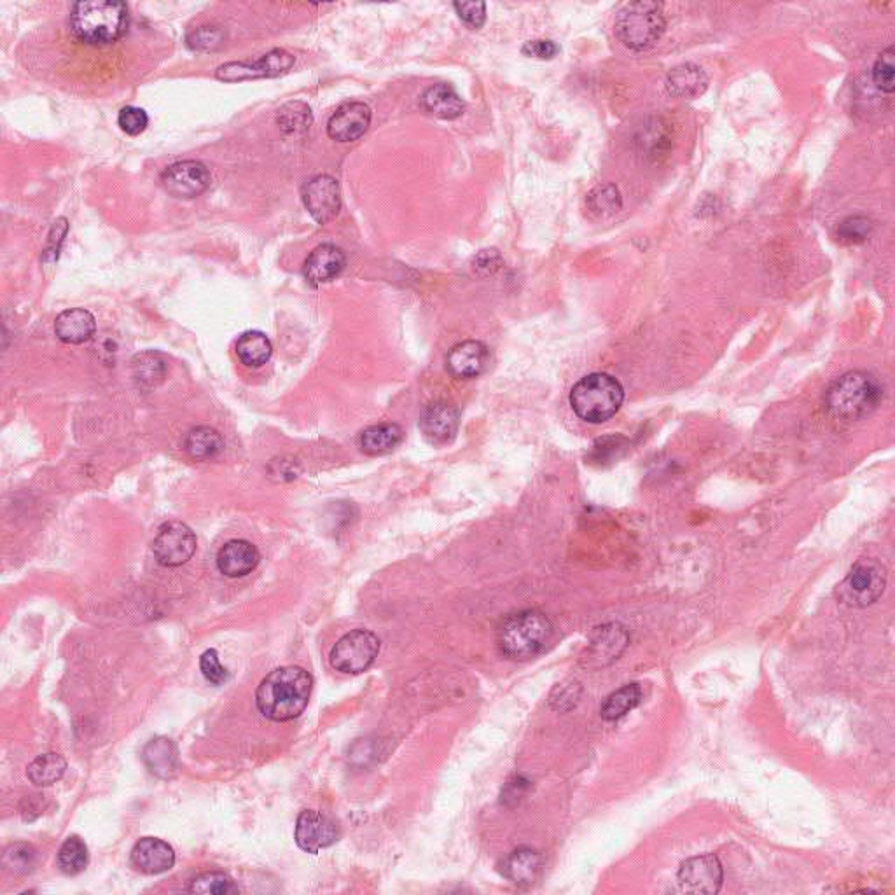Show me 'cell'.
<instances>
[{
  "instance_id": "obj_1",
  "label": "cell",
  "mask_w": 895,
  "mask_h": 895,
  "mask_svg": "<svg viewBox=\"0 0 895 895\" xmlns=\"http://www.w3.org/2000/svg\"><path fill=\"white\" fill-rule=\"evenodd\" d=\"M312 689V675L305 668H277L268 673L257 687V710L270 721H292L303 714Z\"/></svg>"
},
{
  "instance_id": "obj_2",
  "label": "cell",
  "mask_w": 895,
  "mask_h": 895,
  "mask_svg": "<svg viewBox=\"0 0 895 895\" xmlns=\"http://www.w3.org/2000/svg\"><path fill=\"white\" fill-rule=\"evenodd\" d=\"M130 27V11L119 0H83L72 7L70 30L79 41L105 46L119 41Z\"/></svg>"
},
{
  "instance_id": "obj_3",
  "label": "cell",
  "mask_w": 895,
  "mask_h": 895,
  "mask_svg": "<svg viewBox=\"0 0 895 895\" xmlns=\"http://www.w3.org/2000/svg\"><path fill=\"white\" fill-rule=\"evenodd\" d=\"M882 396V385L871 373L848 371L827 389L826 408L840 422H857L878 408Z\"/></svg>"
},
{
  "instance_id": "obj_4",
  "label": "cell",
  "mask_w": 895,
  "mask_h": 895,
  "mask_svg": "<svg viewBox=\"0 0 895 895\" xmlns=\"http://www.w3.org/2000/svg\"><path fill=\"white\" fill-rule=\"evenodd\" d=\"M625 401L623 385L607 373L584 376L570 390V406L588 424H604Z\"/></svg>"
},
{
  "instance_id": "obj_5",
  "label": "cell",
  "mask_w": 895,
  "mask_h": 895,
  "mask_svg": "<svg viewBox=\"0 0 895 895\" xmlns=\"http://www.w3.org/2000/svg\"><path fill=\"white\" fill-rule=\"evenodd\" d=\"M551 635L553 625L544 612L535 609L516 612L500 625V651L513 660H528L541 653Z\"/></svg>"
},
{
  "instance_id": "obj_6",
  "label": "cell",
  "mask_w": 895,
  "mask_h": 895,
  "mask_svg": "<svg viewBox=\"0 0 895 895\" xmlns=\"http://www.w3.org/2000/svg\"><path fill=\"white\" fill-rule=\"evenodd\" d=\"M614 28L626 48L647 51L665 34L667 20L658 2L640 0L626 4L619 11Z\"/></svg>"
},
{
  "instance_id": "obj_7",
  "label": "cell",
  "mask_w": 895,
  "mask_h": 895,
  "mask_svg": "<svg viewBox=\"0 0 895 895\" xmlns=\"http://www.w3.org/2000/svg\"><path fill=\"white\" fill-rule=\"evenodd\" d=\"M887 588V569L875 558H862L838 584L836 597L841 604L864 609L880 600Z\"/></svg>"
},
{
  "instance_id": "obj_8",
  "label": "cell",
  "mask_w": 895,
  "mask_h": 895,
  "mask_svg": "<svg viewBox=\"0 0 895 895\" xmlns=\"http://www.w3.org/2000/svg\"><path fill=\"white\" fill-rule=\"evenodd\" d=\"M378 653H380V639L375 633L359 628L343 635L334 644L329 660L338 672L357 675L366 672L375 663Z\"/></svg>"
},
{
  "instance_id": "obj_9",
  "label": "cell",
  "mask_w": 895,
  "mask_h": 895,
  "mask_svg": "<svg viewBox=\"0 0 895 895\" xmlns=\"http://www.w3.org/2000/svg\"><path fill=\"white\" fill-rule=\"evenodd\" d=\"M296 58L285 49H271L256 62H229L216 70V77L224 83H240L250 79L278 77L294 67Z\"/></svg>"
},
{
  "instance_id": "obj_10",
  "label": "cell",
  "mask_w": 895,
  "mask_h": 895,
  "mask_svg": "<svg viewBox=\"0 0 895 895\" xmlns=\"http://www.w3.org/2000/svg\"><path fill=\"white\" fill-rule=\"evenodd\" d=\"M196 551V535L182 521H168L153 542V553L163 567L174 569L188 563Z\"/></svg>"
},
{
  "instance_id": "obj_11",
  "label": "cell",
  "mask_w": 895,
  "mask_h": 895,
  "mask_svg": "<svg viewBox=\"0 0 895 895\" xmlns=\"http://www.w3.org/2000/svg\"><path fill=\"white\" fill-rule=\"evenodd\" d=\"M160 181L168 195L181 200H193L210 188L212 175L202 161L186 160L165 168Z\"/></svg>"
},
{
  "instance_id": "obj_12",
  "label": "cell",
  "mask_w": 895,
  "mask_h": 895,
  "mask_svg": "<svg viewBox=\"0 0 895 895\" xmlns=\"http://www.w3.org/2000/svg\"><path fill=\"white\" fill-rule=\"evenodd\" d=\"M677 880L687 894H717L724 880L721 861L714 854L691 857L682 862Z\"/></svg>"
},
{
  "instance_id": "obj_13",
  "label": "cell",
  "mask_w": 895,
  "mask_h": 895,
  "mask_svg": "<svg viewBox=\"0 0 895 895\" xmlns=\"http://www.w3.org/2000/svg\"><path fill=\"white\" fill-rule=\"evenodd\" d=\"M303 203L310 216L319 224H327L340 214L341 189L331 175H317L303 188Z\"/></svg>"
},
{
  "instance_id": "obj_14",
  "label": "cell",
  "mask_w": 895,
  "mask_h": 895,
  "mask_svg": "<svg viewBox=\"0 0 895 895\" xmlns=\"http://www.w3.org/2000/svg\"><path fill=\"white\" fill-rule=\"evenodd\" d=\"M340 838V827L324 813L315 810L301 812L296 822V843L308 854H319L320 850L334 845Z\"/></svg>"
},
{
  "instance_id": "obj_15",
  "label": "cell",
  "mask_w": 895,
  "mask_h": 895,
  "mask_svg": "<svg viewBox=\"0 0 895 895\" xmlns=\"http://www.w3.org/2000/svg\"><path fill=\"white\" fill-rule=\"evenodd\" d=\"M371 109L364 102L340 105L327 121V135L336 142H354L368 132Z\"/></svg>"
},
{
  "instance_id": "obj_16",
  "label": "cell",
  "mask_w": 895,
  "mask_h": 895,
  "mask_svg": "<svg viewBox=\"0 0 895 895\" xmlns=\"http://www.w3.org/2000/svg\"><path fill=\"white\" fill-rule=\"evenodd\" d=\"M626 644H628V633L623 626L605 625L597 628L583 658L584 667L600 668L611 665L612 661L618 660L619 654L625 651Z\"/></svg>"
},
{
  "instance_id": "obj_17",
  "label": "cell",
  "mask_w": 895,
  "mask_h": 895,
  "mask_svg": "<svg viewBox=\"0 0 895 895\" xmlns=\"http://www.w3.org/2000/svg\"><path fill=\"white\" fill-rule=\"evenodd\" d=\"M133 868L144 875H161L174 868V848L160 838H142L130 854Z\"/></svg>"
},
{
  "instance_id": "obj_18",
  "label": "cell",
  "mask_w": 895,
  "mask_h": 895,
  "mask_svg": "<svg viewBox=\"0 0 895 895\" xmlns=\"http://www.w3.org/2000/svg\"><path fill=\"white\" fill-rule=\"evenodd\" d=\"M345 266H347L345 252L333 243H322L306 257L303 275L310 284H326L340 277Z\"/></svg>"
},
{
  "instance_id": "obj_19",
  "label": "cell",
  "mask_w": 895,
  "mask_h": 895,
  "mask_svg": "<svg viewBox=\"0 0 895 895\" xmlns=\"http://www.w3.org/2000/svg\"><path fill=\"white\" fill-rule=\"evenodd\" d=\"M420 427L432 445H446L458 431V411L453 404L438 401L425 408Z\"/></svg>"
},
{
  "instance_id": "obj_20",
  "label": "cell",
  "mask_w": 895,
  "mask_h": 895,
  "mask_svg": "<svg viewBox=\"0 0 895 895\" xmlns=\"http://www.w3.org/2000/svg\"><path fill=\"white\" fill-rule=\"evenodd\" d=\"M490 362V352L485 343L469 340L451 348L446 357V366L457 378H476L485 371Z\"/></svg>"
},
{
  "instance_id": "obj_21",
  "label": "cell",
  "mask_w": 895,
  "mask_h": 895,
  "mask_svg": "<svg viewBox=\"0 0 895 895\" xmlns=\"http://www.w3.org/2000/svg\"><path fill=\"white\" fill-rule=\"evenodd\" d=\"M259 551L249 541L235 539L224 544L217 555V567L226 577H243L259 565Z\"/></svg>"
},
{
  "instance_id": "obj_22",
  "label": "cell",
  "mask_w": 895,
  "mask_h": 895,
  "mask_svg": "<svg viewBox=\"0 0 895 895\" xmlns=\"http://www.w3.org/2000/svg\"><path fill=\"white\" fill-rule=\"evenodd\" d=\"M97 333V320L93 313L84 308H70L60 313L55 320V334L67 345H81L90 341Z\"/></svg>"
},
{
  "instance_id": "obj_23",
  "label": "cell",
  "mask_w": 895,
  "mask_h": 895,
  "mask_svg": "<svg viewBox=\"0 0 895 895\" xmlns=\"http://www.w3.org/2000/svg\"><path fill=\"white\" fill-rule=\"evenodd\" d=\"M665 86L672 97L693 100L707 91V72L696 63H680L668 72Z\"/></svg>"
},
{
  "instance_id": "obj_24",
  "label": "cell",
  "mask_w": 895,
  "mask_h": 895,
  "mask_svg": "<svg viewBox=\"0 0 895 895\" xmlns=\"http://www.w3.org/2000/svg\"><path fill=\"white\" fill-rule=\"evenodd\" d=\"M542 871V857L532 848H518L502 864V875L520 887L534 885Z\"/></svg>"
},
{
  "instance_id": "obj_25",
  "label": "cell",
  "mask_w": 895,
  "mask_h": 895,
  "mask_svg": "<svg viewBox=\"0 0 895 895\" xmlns=\"http://www.w3.org/2000/svg\"><path fill=\"white\" fill-rule=\"evenodd\" d=\"M142 759L146 763L147 770L160 778H172L179 770V752L172 740L165 736L154 738L147 743L142 752Z\"/></svg>"
},
{
  "instance_id": "obj_26",
  "label": "cell",
  "mask_w": 895,
  "mask_h": 895,
  "mask_svg": "<svg viewBox=\"0 0 895 895\" xmlns=\"http://www.w3.org/2000/svg\"><path fill=\"white\" fill-rule=\"evenodd\" d=\"M404 432L397 424L371 425L359 436V446L366 455L380 457L396 450L403 443Z\"/></svg>"
},
{
  "instance_id": "obj_27",
  "label": "cell",
  "mask_w": 895,
  "mask_h": 895,
  "mask_svg": "<svg viewBox=\"0 0 895 895\" xmlns=\"http://www.w3.org/2000/svg\"><path fill=\"white\" fill-rule=\"evenodd\" d=\"M425 111L441 119H457L465 112V102L448 84H434L422 95Z\"/></svg>"
},
{
  "instance_id": "obj_28",
  "label": "cell",
  "mask_w": 895,
  "mask_h": 895,
  "mask_svg": "<svg viewBox=\"0 0 895 895\" xmlns=\"http://www.w3.org/2000/svg\"><path fill=\"white\" fill-rule=\"evenodd\" d=\"M273 345L261 331H247L236 341V355L247 368H261L270 361Z\"/></svg>"
},
{
  "instance_id": "obj_29",
  "label": "cell",
  "mask_w": 895,
  "mask_h": 895,
  "mask_svg": "<svg viewBox=\"0 0 895 895\" xmlns=\"http://www.w3.org/2000/svg\"><path fill=\"white\" fill-rule=\"evenodd\" d=\"M133 378L144 389L160 385L168 373V362L163 355L153 350L137 354L132 361Z\"/></svg>"
},
{
  "instance_id": "obj_30",
  "label": "cell",
  "mask_w": 895,
  "mask_h": 895,
  "mask_svg": "<svg viewBox=\"0 0 895 895\" xmlns=\"http://www.w3.org/2000/svg\"><path fill=\"white\" fill-rule=\"evenodd\" d=\"M186 451L196 460H212L224 450L223 436L212 427H196L188 432L184 441Z\"/></svg>"
},
{
  "instance_id": "obj_31",
  "label": "cell",
  "mask_w": 895,
  "mask_h": 895,
  "mask_svg": "<svg viewBox=\"0 0 895 895\" xmlns=\"http://www.w3.org/2000/svg\"><path fill=\"white\" fill-rule=\"evenodd\" d=\"M65 770H67L65 757L56 752H48L28 764L27 777L37 787H48L56 784L65 775Z\"/></svg>"
},
{
  "instance_id": "obj_32",
  "label": "cell",
  "mask_w": 895,
  "mask_h": 895,
  "mask_svg": "<svg viewBox=\"0 0 895 895\" xmlns=\"http://www.w3.org/2000/svg\"><path fill=\"white\" fill-rule=\"evenodd\" d=\"M586 209L591 217L605 219L623 209V198L614 184H600L597 188L591 189L590 195L586 198Z\"/></svg>"
},
{
  "instance_id": "obj_33",
  "label": "cell",
  "mask_w": 895,
  "mask_h": 895,
  "mask_svg": "<svg viewBox=\"0 0 895 895\" xmlns=\"http://www.w3.org/2000/svg\"><path fill=\"white\" fill-rule=\"evenodd\" d=\"M640 701H642V689L639 684H628V686L621 687L616 693H612L605 700L600 714L605 721H618L623 715L637 707Z\"/></svg>"
},
{
  "instance_id": "obj_34",
  "label": "cell",
  "mask_w": 895,
  "mask_h": 895,
  "mask_svg": "<svg viewBox=\"0 0 895 895\" xmlns=\"http://www.w3.org/2000/svg\"><path fill=\"white\" fill-rule=\"evenodd\" d=\"M88 862L90 854L86 843L79 836L67 838L58 852V868L62 869L65 875L76 876L83 873Z\"/></svg>"
},
{
  "instance_id": "obj_35",
  "label": "cell",
  "mask_w": 895,
  "mask_h": 895,
  "mask_svg": "<svg viewBox=\"0 0 895 895\" xmlns=\"http://www.w3.org/2000/svg\"><path fill=\"white\" fill-rule=\"evenodd\" d=\"M312 121V109L303 102H291L278 112V125L285 133H305Z\"/></svg>"
},
{
  "instance_id": "obj_36",
  "label": "cell",
  "mask_w": 895,
  "mask_h": 895,
  "mask_svg": "<svg viewBox=\"0 0 895 895\" xmlns=\"http://www.w3.org/2000/svg\"><path fill=\"white\" fill-rule=\"evenodd\" d=\"M2 864L14 875H27L37 864V850L28 843L9 845L2 857Z\"/></svg>"
},
{
  "instance_id": "obj_37",
  "label": "cell",
  "mask_w": 895,
  "mask_h": 895,
  "mask_svg": "<svg viewBox=\"0 0 895 895\" xmlns=\"http://www.w3.org/2000/svg\"><path fill=\"white\" fill-rule=\"evenodd\" d=\"M189 892L200 895H228L235 894L238 889L228 875L219 873V871H209V873L196 876L189 885Z\"/></svg>"
},
{
  "instance_id": "obj_38",
  "label": "cell",
  "mask_w": 895,
  "mask_h": 895,
  "mask_svg": "<svg viewBox=\"0 0 895 895\" xmlns=\"http://www.w3.org/2000/svg\"><path fill=\"white\" fill-rule=\"evenodd\" d=\"M873 81L878 90L894 93L895 90V51L892 46L882 51L876 58L873 67Z\"/></svg>"
},
{
  "instance_id": "obj_39",
  "label": "cell",
  "mask_w": 895,
  "mask_h": 895,
  "mask_svg": "<svg viewBox=\"0 0 895 895\" xmlns=\"http://www.w3.org/2000/svg\"><path fill=\"white\" fill-rule=\"evenodd\" d=\"M873 221L866 216H850L840 224L838 236L841 242L862 243L873 233Z\"/></svg>"
},
{
  "instance_id": "obj_40",
  "label": "cell",
  "mask_w": 895,
  "mask_h": 895,
  "mask_svg": "<svg viewBox=\"0 0 895 895\" xmlns=\"http://www.w3.org/2000/svg\"><path fill=\"white\" fill-rule=\"evenodd\" d=\"M224 44V32L217 27H198L188 34V46L195 51H214Z\"/></svg>"
},
{
  "instance_id": "obj_41",
  "label": "cell",
  "mask_w": 895,
  "mask_h": 895,
  "mask_svg": "<svg viewBox=\"0 0 895 895\" xmlns=\"http://www.w3.org/2000/svg\"><path fill=\"white\" fill-rule=\"evenodd\" d=\"M118 125L126 135L137 137L140 133L146 132L147 125H149V116H147V112L144 109L128 105V107H123L119 111Z\"/></svg>"
},
{
  "instance_id": "obj_42",
  "label": "cell",
  "mask_w": 895,
  "mask_h": 895,
  "mask_svg": "<svg viewBox=\"0 0 895 895\" xmlns=\"http://www.w3.org/2000/svg\"><path fill=\"white\" fill-rule=\"evenodd\" d=\"M200 668H202L205 679L212 682V684H216V686H221V684L229 680V672L221 665L219 653H217L216 649H209V651H205L202 654Z\"/></svg>"
},
{
  "instance_id": "obj_43",
  "label": "cell",
  "mask_w": 895,
  "mask_h": 895,
  "mask_svg": "<svg viewBox=\"0 0 895 895\" xmlns=\"http://www.w3.org/2000/svg\"><path fill=\"white\" fill-rule=\"evenodd\" d=\"M460 20L464 21L467 27L478 28L483 27L486 21V4L485 2H455L453 4Z\"/></svg>"
},
{
  "instance_id": "obj_44",
  "label": "cell",
  "mask_w": 895,
  "mask_h": 895,
  "mask_svg": "<svg viewBox=\"0 0 895 895\" xmlns=\"http://www.w3.org/2000/svg\"><path fill=\"white\" fill-rule=\"evenodd\" d=\"M521 53L528 58H537V60H551L560 53V48L555 42L549 39H535V41L525 42V46L521 48Z\"/></svg>"
},
{
  "instance_id": "obj_45",
  "label": "cell",
  "mask_w": 895,
  "mask_h": 895,
  "mask_svg": "<svg viewBox=\"0 0 895 895\" xmlns=\"http://www.w3.org/2000/svg\"><path fill=\"white\" fill-rule=\"evenodd\" d=\"M499 264V252L495 249L483 250V252L479 254L478 259H476V266H478V268H486L490 273L497 270Z\"/></svg>"
}]
</instances>
